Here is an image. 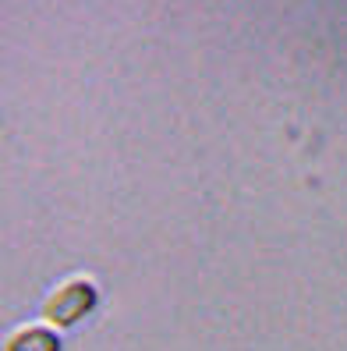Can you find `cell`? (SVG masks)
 <instances>
[{
	"label": "cell",
	"instance_id": "2",
	"mask_svg": "<svg viewBox=\"0 0 347 351\" xmlns=\"http://www.w3.org/2000/svg\"><path fill=\"white\" fill-rule=\"evenodd\" d=\"M8 351H60V341L53 330H43V326H36V330H25V334H18Z\"/></svg>",
	"mask_w": 347,
	"mask_h": 351
},
{
	"label": "cell",
	"instance_id": "1",
	"mask_svg": "<svg viewBox=\"0 0 347 351\" xmlns=\"http://www.w3.org/2000/svg\"><path fill=\"white\" fill-rule=\"evenodd\" d=\"M92 305H96V287L86 284V280H71L47 302V316L57 326H71V323H78L81 316H86Z\"/></svg>",
	"mask_w": 347,
	"mask_h": 351
}]
</instances>
